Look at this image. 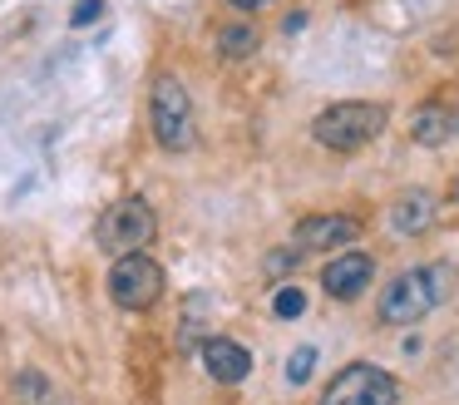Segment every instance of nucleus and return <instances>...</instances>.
Returning <instances> with one entry per match:
<instances>
[{"label": "nucleus", "mask_w": 459, "mask_h": 405, "mask_svg": "<svg viewBox=\"0 0 459 405\" xmlns=\"http://www.w3.org/2000/svg\"><path fill=\"white\" fill-rule=\"evenodd\" d=\"M449 296V267L435 262V267H410L405 277L380 292V321L390 326H415L420 316H429L439 302Z\"/></svg>", "instance_id": "f257e3e1"}, {"label": "nucleus", "mask_w": 459, "mask_h": 405, "mask_svg": "<svg viewBox=\"0 0 459 405\" xmlns=\"http://www.w3.org/2000/svg\"><path fill=\"white\" fill-rule=\"evenodd\" d=\"M380 134H385V104H366V99H341L311 119V138L331 154H356Z\"/></svg>", "instance_id": "f03ea898"}, {"label": "nucleus", "mask_w": 459, "mask_h": 405, "mask_svg": "<svg viewBox=\"0 0 459 405\" xmlns=\"http://www.w3.org/2000/svg\"><path fill=\"white\" fill-rule=\"evenodd\" d=\"M159 237V217L143 198H119V203L104 207L100 227H94V242L114 257H129V252H143V247Z\"/></svg>", "instance_id": "7ed1b4c3"}, {"label": "nucleus", "mask_w": 459, "mask_h": 405, "mask_svg": "<svg viewBox=\"0 0 459 405\" xmlns=\"http://www.w3.org/2000/svg\"><path fill=\"white\" fill-rule=\"evenodd\" d=\"M149 119H153V138H159L169 154L193 148V99L183 89L178 75H159L149 94Z\"/></svg>", "instance_id": "20e7f679"}, {"label": "nucleus", "mask_w": 459, "mask_h": 405, "mask_svg": "<svg viewBox=\"0 0 459 405\" xmlns=\"http://www.w3.org/2000/svg\"><path fill=\"white\" fill-rule=\"evenodd\" d=\"M109 296L124 306V312H149V306L163 296V267L153 262L149 252L114 257V267H109Z\"/></svg>", "instance_id": "39448f33"}, {"label": "nucleus", "mask_w": 459, "mask_h": 405, "mask_svg": "<svg viewBox=\"0 0 459 405\" xmlns=\"http://www.w3.org/2000/svg\"><path fill=\"white\" fill-rule=\"evenodd\" d=\"M400 381L380 365H346L341 375H331L321 405H395Z\"/></svg>", "instance_id": "423d86ee"}, {"label": "nucleus", "mask_w": 459, "mask_h": 405, "mask_svg": "<svg viewBox=\"0 0 459 405\" xmlns=\"http://www.w3.org/2000/svg\"><path fill=\"white\" fill-rule=\"evenodd\" d=\"M356 237H360L356 217L316 213V217H301L297 223V252H336V247H351Z\"/></svg>", "instance_id": "0eeeda50"}, {"label": "nucleus", "mask_w": 459, "mask_h": 405, "mask_svg": "<svg viewBox=\"0 0 459 405\" xmlns=\"http://www.w3.org/2000/svg\"><path fill=\"white\" fill-rule=\"evenodd\" d=\"M370 277H376V262H370L366 252H341L336 262L321 272V286H326L336 302H356V296L370 286Z\"/></svg>", "instance_id": "6e6552de"}, {"label": "nucleus", "mask_w": 459, "mask_h": 405, "mask_svg": "<svg viewBox=\"0 0 459 405\" xmlns=\"http://www.w3.org/2000/svg\"><path fill=\"white\" fill-rule=\"evenodd\" d=\"M203 365H208L212 381L238 385V381H247L252 356H247V346H242V341H228V336H208V341H203Z\"/></svg>", "instance_id": "1a4fd4ad"}, {"label": "nucleus", "mask_w": 459, "mask_h": 405, "mask_svg": "<svg viewBox=\"0 0 459 405\" xmlns=\"http://www.w3.org/2000/svg\"><path fill=\"white\" fill-rule=\"evenodd\" d=\"M429 223H435V198H429V193H405V198H395V207H390V227H395L400 237L425 233Z\"/></svg>", "instance_id": "9d476101"}, {"label": "nucleus", "mask_w": 459, "mask_h": 405, "mask_svg": "<svg viewBox=\"0 0 459 405\" xmlns=\"http://www.w3.org/2000/svg\"><path fill=\"white\" fill-rule=\"evenodd\" d=\"M459 128V119H455V109H445V104H420L415 109V124H410V134H415V144H445L449 134Z\"/></svg>", "instance_id": "9b49d317"}, {"label": "nucleus", "mask_w": 459, "mask_h": 405, "mask_svg": "<svg viewBox=\"0 0 459 405\" xmlns=\"http://www.w3.org/2000/svg\"><path fill=\"white\" fill-rule=\"evenodd\" d=\"M257 45H262V35L252 25H222L218 30V55L222 59H247V55H257Z\"/></svg>", "instance_id": "f8f14e48"}, {"label": "nucleus", "mask_w": 459, "mask_h": 405, "mask_svg": "<svg viewBox=\"0 0 459 405\" xmlns=\"http://www.w3.org/2000/svg\"><path fill=\"white\" fill-rule=\"evenodd\" d=\"M272 312H277L281 321H297V316L307 312V292H301V286H281V292L272 296Z\"/></svg>", "instance_id": "ddd939ff"}, {"label": "nucleus", "mask_w": 459, "mask_h": 405, "mask_svg": "<svg viewBox=\"0 0 459 405\" xmlns=\"http://www.w3.org/2000/svg\"><path fill=\"white\" fill-rule=\"evenodd\" d=\"M311 371H316V351H311V346H297V351H291V361H287V381L301 385Z\"/></svg>", "instance_id": "4468645a"}, {"label": "nucleus", "mask_w": 459, "mask_h": 405, "mask_svg": "<svg viewBox=\"0 0 459 405\" xmlns=\"http://www.w3.org/2000/svg\"><path fill=\"white\" fill-rule=\"evenodd\" d=\"M21 395H25L30 405H40V401H45V381H40L35 371H25V375H21Z\"/></svg>", "instance_id": "2eb2a0df"}, {"label": "nucleus", "mask_w": 459, "mask_h": 405, "mask_svg": "<svg viewBox=\"0 0 459 405\" xmlns=\"http://www.w3.org/2000/svg\"><path fill=\"white\" fill-rule=\"evenodd\" d=\"M104 15V0H80V5H74V25H90V20H100Z\"/></svg>", "instance_id": "dca6fc26"}, {"label": "nucleus", "mask_w": 459, "mask_h": 405, "mask_svg": "<svg viewBox=\"0 0 459 405\" xmlns=\"http://www.w3.org/2000/svg\"><path fill=\"white\" fill-rule=\"evenodd\" d=\"M272 0H232V10H267Z\"/></svg>", "instance_id": "f3484780"}, {"label": "nucleus", "mask_w": 459, "mask_h": 405, "mask_svg": "<svg viewBox=\"0 0 459 405\" xmlns=\"http://www.w3.org/2000/svg\"><path fill=\"white\" fill-rule=\"evenodd\" d=\"M455 203H459V183H455Z\"/></svg>", "instance_id": "a211bd4d"}]
</instances>
